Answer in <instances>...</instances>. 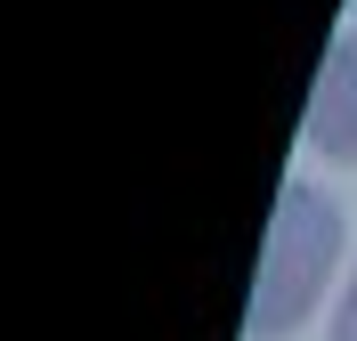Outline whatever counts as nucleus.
<instances>
[{
	"label": "nucleus",
	"mask_w": 357,
	"mask_h": 341,
	"mask_svg": "<svg viewBox=\"0 0 357 341\" xmlns=\"http://www.w3.org/2000/svg\"><path fill=\"white\" fill-rule=\"evenodd\" d=\"M341 260V211L317 195V187L292 179L268 211V236H260V268H252V309H244V333L252 341H276L317 309L325 276Z\"/></svg>",
	"instance_id": "1"
},
{
	"label": "nucleus",
	"mask_w": 357,
	"mask_h": 341,
	"mask_svg": "<svg viewBox=\"0 0 357 341\" xmlns=\"http://www.w3.org/2000/svg\"><path fill=\"white\" fill-rule=\"evenodd\" d=\"M309 146H317V155L357 162V33H341L333 57L317 66V90H309Z\"/></svg>",
	"instance_id": "2"
},
{
	"label": "nucleus",
	"mask_w": 357,
	"mask_h": 341,
	"mask_svg": "<svg viewBox=\"0 0 357 341\" xmlns=\"http://www.w3.org/2000/svg\"><path fill=\"white\" fill-rule=\"evenodd\" d=\"M333 341H357V285H349V301H341V325H333Z\"/></svg>",
	"instance_id": "3"
}]
</instances>
